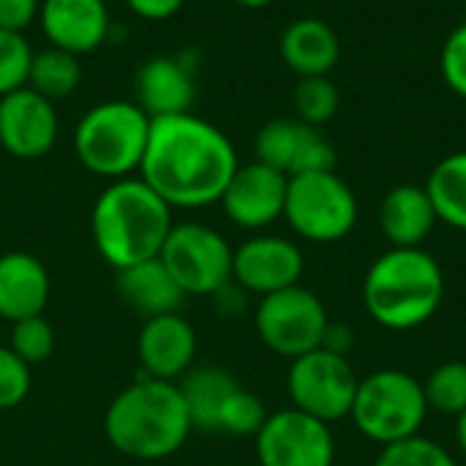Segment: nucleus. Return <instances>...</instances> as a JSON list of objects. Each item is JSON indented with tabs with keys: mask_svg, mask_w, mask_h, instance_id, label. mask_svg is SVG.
<instances>
[{
	"mask_svg": "<svg viewBox=\"0 0 466 466\" xmlns=\"http://www.w3.org/2000/svg\"><path fill=\"white\" fill-rule=\"evenodd\" d=\"M358 216V197L336 169L289 177L284 221L298 238L309 243H339L355 229Z\"/></svg>",
	"mask_w": 466,
	"mask_h": 466,
	"instance_id": "obj_7",
	"label": "nucleus"
},
{
	"mask_svg": "<svg viewBox=\"0 0 466 466\" xmlns=\"http://www.w3.org/2000/svg\"><path fill=\"white\" fill-rule=\"evenodd\" d=\"M257 161L284 172L287 177L336 169V147L317 128L298 117H276L257 131Z\"/></svg>",
	"mask_w": 466,
	"mask_h": 466,
	"instance_id": "obj_13",
	"label": "nucleus"
},
{
	"mask_svg": "<svg viewBox=\"0 0 466 466\" xmlns=\"http://www.w3.org/2000/svg\"><path fill=\"white\" fill-rule=\"evenodd\" d=\"M49 270L35 254H0V319L14 325L30 317H41L49 306Z\"/></svg>",
	"mask_w": 466,
	"mask_h": 466,
	"instance_id": "obj_19",
	"label": "nucleus"
},
{
	"mask_svg": "<svg viewBox=\"0 0 466 466\" xmlns=\"http://www.w3.org/2000/svg\"><path fill=\"white\" fill-rule=\"evenodd\" d=\"M464 3H466V0H464Z\"/></svg>",
	"mask_w": 466,
	"mask_h": 466,
	"instance_id": "obj_41",
	"label": "nucleus"
},
{
	"mask_svg": "<svg viewBox=\"0 0 466 466\" xmlns=\"http://www.w3.org/2000/svg\"><path fill=\"white\" fill-rule=\"evenodd\" d=\"M330 317L317 292L295 284L281 292L259 298L254 309V328L259 341L279 358L295 360L319 350Z\"/></svg>",
	"mask_w": 466,
	"mask_h": 466,
	"instance_id": "obj_9",
	"label": "nucleus"
},
{
	"mask_svg": "<svg viewBox=\"0 0 466 466\" xmlns=\"http://www.w3.org/2000/svg\"><path fill=\"white\" fill-rule=\"evenodd\" d=\"M287 186L289 177L284 172L254 158L251 164L238 167L218 205L235 227L246 232H262L284 218Z\"/></svg>",
	"mask_w": 466,
	"mask_h": 466,
	"instance_id": "obj_14",
	"label": "nucleus"
},
{
	"mask_svg": "<svg viewBox=\"0 0 466 466\" xmlns=\"http://www.w3.org/2000/svg\"><path fill=\"white\" fill-rule=\"evenodd\" d=\"M208 300H210L213 311H216L221 319H238V317H243V314L248 311L251 295H248L240 284L229 281V284H224L221 289H216Z\"/></svg>",
	"mask_w": 466,
	"mask_h": 466,
	"instance_id": "obj_34",
	"label": "nucleus"
},
{
	"mask_svg": "<svg viewBox=\"0 0 466 466\" xmlns=\"http://www.w3.org/2000/svg\"><path fill=\"white\" fill-rule=\"evenodd\" d=\"M303 270L306 259L300 246L281 235L257 232L232 254V281L257 298L300 284Z\"/></svg>",
	"mask_w": 466,
	"mask_h": 466,
	"instance_id": "obj_12",
	"label": "nucleus"
},
{
	"mask_svg": "<svg viewBox=\"0 0 466 466\" xmlns=\"http://www.w3.org/2000/svg\"><path fill=\"white\" fill-rule=\"evenodd\" d=\"M183 401L188 407L191 423L199 431H218V415L227 399L240 388L238 380L221 366H194L177 382Z\"/></svg>",
	"mask_w": 466,
	"mask_h": 466,
	"instance_id": "obj_23",
	"label": "nucleus"
},
{
	"mask_svg": "<svg viewBox=\"0 0 466 466\" xmlns=\"http://www.w3.org/2000/svg\"><path fill=\"white\" fill-rule=\"evenodd\" d=\"M123 3L128 5L131 14H137L139 19H147V22L172 19L186 5V0H123Z\"/></svg>",
	"mask_w": 466,
	"mask_h": 466,
	"instance_id": "obj_36",
	"label": "nucleus"
},
{
	"mask_svg": "<svg viewBox=\"0 0 466 466\" xmlns=\"http://www.w3.org/2000/svg\"><path fill=\"white\" fill-rule=\"evenodd\" d=\"M150 123V115L137 101H98L74 126V156L98 177H131L142 167Z\"/></svg>",
	"mask_w": 466,
	"mask_h": 466,
	"instance_id": "obj_5",
	"label": "nucleus"
},
{
	"mask_svg": "<svg viewBox=\"0 0 466 466\" xmlns=\"http://www.w3.org/2000/svg\"><path fill=\"white\" fill-rule=\"evenodd\" d=\"M33 46L22 33L0 27V98L27 85Z\"/></svg>",
	"mask_w": 466,
	"mask_h": 466,
	"instance_id": "obj_31",
	"label": "nucleus"
},
{
	"mask_svg": "<svg viewBox=\"0 0 466 466\" xmlns=\"http://www.w3.org/2000/svg\"><path fill=\"white\" fill-rule=\"evenodd\" d=\"M429 410L459 418L466 410V363L445 360L423 382Z\"/></svg>",
	"mask_w": 466,
	"mask_h": 466,
	"instance_id": "obj_27",
	"label": "nucleus"
},
{
	"mask_svg": "<svg viewBox=\"0 0 466 466\" xmlns=\"http://www.w3.org/2000/svg\"><path fill=\"white\" fill-rule=\"evenodd\" d=\"M104 3H109V0H104Z\"/></svg>",
	"mask_w": 466,
	"mask_h": 466,
	"instance_id": "obj_40",
	"label": "nucleus"
},
{
	"mask_svg": "<svg viewBox=\"0 0 466 466\" xmlns=\"http://www.w3.org/2000/svg\"><path fill=\"white\" fill-rule=\"evenodd\" d=\"M194 423L177 382L142 377L120 390L104 412L109 445L134 461H164L191 437Z\"/></svg>",
	"mask_w": 466,
	"mask_h": 466,
	"instance_id": "obj_3",
	"label": "nucleus"
},
{
	"mask_svg": "<svg viewBox=\"0 0 466 466\" xmlns=\"http://www.w3.org/2000/svg\"><path fill=\"white\" fill-rule=\"evenodd\" d=\"M232 254L235 248L218 229L180 221L169 229L158 259L186 298H210L232 281Z\"/></svg>",
	"mask_w": 466,
	"mask_h": 466,
	"instance_id": "obj_8",
	"label": "nucleus"
},
{
	"mask_svg": "<svg viewBox=\"0 0 466 466\" xmlns=\"http://www.w3.org/2000/svg\"><path fill=\"white\" fill-rule=\"evenodd\" d=\"M38 22L49 46L76 57L96 52L112 30L109 3L104 0H41Z\"/></svg>",
	"mask_w": 466,
	"mask_h": 466,
	"instance_id": "obj_17",
	"label": "nucleus"
},
{
	"mask_svg": "<svg viewBox=\"0 0 466 466\" xmlns=\"http://www.w3.org/2000/svg\"><path fill=\"white\" fill-rule=\"evenodd\" d=\"M429 412L426 390L418 377L382 369L360 380L350 418L366 440L385 448L420 434Z\"/></svg>",
	"mask_w": 466,
	"mask_h": 466,
	"instance_id": "obj_6",
	"label": "nucleus"
},
{
	"mask_svg": "<svg viewBox=\"0 0 466 466\" xmlns=\"http://www.w3.org/2000/svg\"><path fill=\"white\" fill-rule=\"evenodd\" d=\"M41 11V0H0V27L25 33Z\"/></svg>",
	"mask_w": 466,
	"mask_h": 466,
	"instance_id": "obj_35",
	"label": "nucleus"
},
{
	"mask_svg": "<svg viewBox=\"0 0 466 466\" xmlns=\"http://www.w3.org/2000/svg\"><path fill=\"white\" fill-rule=\"evenodd\" d=\"M232 3L243 8H265V5H273L276 0H232Z\"/></svg>",
	"mask_w": 466,
	"mask_h": 466,
	"instance_id": "obj_39",
	"label": "nucleus"
},
{
	"mask_svg": "<svg viewBox=\"0 0 466 466\" xmlns=\"http://www.w3.org/2000/svg\"><path fill=\"white\" fill-rule=\"evenodd\" d=\"M426 191L431 197L437 218L459 232H466V150L445 156L431 169Z\"/></svg>",
	"mask_w": 466,
	"mask_h": 466,
	"instance_id": "obj_24",
	"label": "nucleus"
},
{
	"mask_svg": "<svg viewBox=\"0 0 466 466\" xmlns=\"http://www.w3.org/2000/svg\"><path fill=\"white\" fill-rule=\"evenodd\" d=\"M134 93V101L150 115V120L191 112L197 98L194 68L175 55H156L137 71Z\"/></svg>",
	"mask_w": 466,
	"mask_h": 466,
	"instance_id": "obj_18",
	"label": "nucleus"
},
{
	"mask_svg": "<svg viewBox=\"0 0 466 466\" xmlns=\"http://www.w3.org/2000/svg\"><path fill=\"white\" fill-rule=\"evenodd\" d=\"M79 82H82V63L76 55L57 49V46L33 52L27 87H33L35 93L46 96L49 101H57V98L71 96L79 87Z\"/></svg>",
	"mask_w": 466,
	"mask_h": 466,
	"instance_id": "obj_25",
	"label": "nucleus"
},
{
	"mask_svg": "<svg viewBox=\"0 0 466 466\" xmlns=\"http://www.w3.org/2000/svg\"><path fill=\"white\" fill-rule=\"evenodd\" d=\"M268 415L270 412L265 410V404L257 393L238 388L227 399V404L218 415V431L232 434V437H257V431L262 429Z\"/></svg>",
	"mask_w": 466,
	"mask_h": 466,
	"instance_id": "obj_29",
	"label": "nucleus"
},
{
	"mask_svg": "<svg viewBox=\"0 0 466 466\" xmlns=\"http://www.w3.org/2000/svg\"><path fill=\"white\" fill-rule=\"evenodd\" d=\"M60 134V117L55 101L35 93L33 87H19L0 98V147L19 161L44 158Z\"/></svg>",
	"mask_w": 466,
	"mask_h": 466,
	"instance_id": "obj_15",
	"label": "nucleus"
},
{
	"mask_svg": "<svg viewBox=\"0 0 466 466\" xmlns=\"http://www.w3.org/2000/svg\"><path fill=\"white\" fill-rule=\"evenodd\" d=\"M456 445H459V451L466 456V410L456 418Z\"/></svg>",
	"mask_w": 466,
	"mask_h": 466,
	"instance_id": "obj_38",
	"label": "nucleus"
},
{
	"mask_svg": "<svg viewBox=\"0 0 466 466\" xmlns=\"http://www.w3.org/2000/svg\"><path fill=\"white\" fill-rule=\"evenodd\" d=\"M437 221L440 218L426 186H393L380 205V227L393 248H420Z\"/></svg>",
	"mask_w": 466,
	"mask_h": 466,
	"instance_id": "obj_21",
	"label": "nucleus"
},
{
	"mask_svg": "<svg viewBox=\"0 0 466 466\" xmlns=\"http://www.w3.org/2000/svg\"><path fill=\"white\" fill-rule=\"evenodd\" d=\"M14 355H19L30 369L38 363H46L55 352V330L46 322V317H30L11 325V344Z\"/></svg>",
	"mask_w": 466,
	"mask_h": 466,
	"instance_id": "obj_30",
	"label": "nucleus"
},
{
	"mask_svg": "<svg viewBox=\"0 0 466 466\" xmlns=\"http://www.w3.org/2000/svg\"><path fill=\"white\" fill-rule=\"evenodd\" d=\"M240 158L232 139L210 120L183 112L153 117L139 177L172 208L202 210L218 205Z\"/></svg>",
	"mask_w": 466,
	"mask_h": 466,
	"instance_id": "obj_1",
	"label": "nucleus"
},
{
	"mask_svg": "<svg viewBox=\"0 0 466 466\" xmlns=\"http://www.w3.org/2000/svg\"><path fill=\"white\" fill-rule=\"evenodd\" d=\"M355 347V333L347 322H328L325 333H322V344L319 350L325 352H333V355H341V358H350Z\"/></svg>",
	"mask_w": 466,
	"mask_h": 466,
	"instance_id": "obj_37",
	"label": "nucleus"
},
{
	"mask_svg": "<svg viewBox=\"0 0 466 466\" xmlns=\"http://www.w3.org/2000/svg\"><path fill=\"white\" fill-rule=\"evenodd\" d=\"M197 347V330L180 311L145 319L137 336V358L142 366V377L161 382L183 380L194 369Z\"/></svg>",
	"mask_w": 466,
	"mask_h": 466,
	"instance_id": "obj_16",
	"label": "nucleus"
},
{
	"mask_svg": "<svg viewBox=\"0 0 466 466\" xmlns=\"http://www.w3.org/2000/svg\"><path fill=\"white\" fill-rule=\"evenodd\" d=\"M172 213L139 175L109 180L93 202V246L112 270L156 259L175 227Z\"/></svg>",
	"mask_w": 466,
	"mask_h": 466,
	"instance_id": "obj_2",
	"label": "nucleus"
},
{
	"mask_svg": "<svg viewBox=\"0 0 466 466\" xmlns=\"http://www.w3.org/2000/svg\"><path fill=\"white\" fill-rule=\"evenodd\" d=\"M374 466H459L445 445L429 437H407L401 442L385 445Z\"/></svg>",
	"mask_w": 466,
	"mask_h": 466,
	"instance_id": "obj_28",
	"label": "nucleus"
},
{
	"mask_svg": "<svg viewBox=\"0 0 466 466\" xmlns=\"http://www.w3.org/2000/svg\"><path fill=\"white\" fill-rule=\"evenodd\" d=\"M360 377L355 374L350 358L311 350L289 360L287 393L295 410L333 426L350 418Z\"/></svg>",
	"mask_w": 466,
	"mask_h": 466,
	"instance_id": "obj_10",
	"label": "nucleus"
},
{
	"mask_svg": "<svg viewBox=\"0 0 466 466\" xmlns=\"http://www.w3.org/2000/svg\"><path fill=\"white\" fill-rule=\"evenodd\" d=\"M254 445L259 466L336 464V440L330 426L295 407L268 415Z\"/></svg>",
	"mask_w": 466,
	"mask_h": 466,
	"instance_id": "obj_11",
	"label": "nucleus"
},
{
	"mask_svg": "<svg viewBox=\"0 0 466 466\" xmlns=\"http://www.w3.org/2000/svg\"><path fill=\"white\" fill-rule=\"evenodd\" d=\"M292 106H295L298 120L319 128L336 117V112L341 106V93L330 76H303L295 85Z\"/></svg>",
	"mask_w": 466,
	"mask_h": 466,
	"instance_id": "obj_26",
	"label": "nucleus"
},
{
	"mask_svg": "<svg viewBox=\"0 0 466 466\" xmlns=\"http://www.w3.org/2000/svg\"><path fill=\"white\" fill-rule=\"evenodd\" d=\"M440 74L445 85L466 101V22L448 33L440 52Z\"/></svg>",
	"mask_w": 466,
	"mask_h": 466,
	"instance_id": "obj_33",
	"label": "nucleus"
},
{
	"mask_svg": "<svg viewBox=\"0 0 466 466\" xmlns=\"http://www.w3.org/2000/svg\"><path fill=\"white\" fill-rule=\"evenodd\" d=\"M117 295L142 319L177 314L186 303L183 289L175 284V279L169 276V270L161 265L158 257L117 270Z\"/></svg>",
	"mask_w": 466,
	"mask_h": 466,
	"instance_id": "obj_22",
	"label": "nucleus"
},
{
	"mask_svg": "<svg viewBox=\"0 0 466 466\" xmlns=\"http://www.w3.org/2000/svg\"><path fill=\"white\" fill-rule=\"evenodd\" d=\"M30 366L19 355H14L11 347H0V412L22 407L30 393Z\"/></svg>",
	"mask_w": 466,
	"mask_h": 466,
	"instance_id": "obj_32",
	"label": "nucleus"
},
{
	"mask_svg": "<svg viewBox=\"0 0 466 466\" xmlns=\"http://www.w3.org/2000/svg\"><path fill=\"white\" fill-rule=\"evenodd\" d=\"M442 300L445 273L426 248H390L366 270L363 306L385 330L404 333L426 325Z\"/></svg>",
	"mask_w": 466,
	"mask_h": 466,
	"instance_id": "obj_4",
	"label": "nucleus"
},
{
	"mask_svg": "<svg viewBox=\"0 0 466 466\" xmlns=\"http://www.w3.org/2000/svg\"><path fill=\"white\" fill-rule=\"evenodd\" d=\"M284 66L303 76H328L341 57L339 33L319 16H300L289 22L279 38Z\"/></svg>",
	"mask_w": 466,
	"mask_h": 466,
	"instance_id": "obj_20",
	"label": "nucleus"
}]
</instances>
